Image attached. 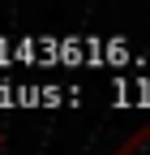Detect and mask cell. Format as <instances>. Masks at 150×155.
Listing matches in <instances>:
<instances>
[{
	"label": "cell",
	"mask_w": 150,
	"mask_h": 155,
	"mask_svg": "<svg viewBox=\"0 0 150 155\" xmlns=\"http://www.w3.org/2000/svg\"><path fill=\"white\" fill-rule=\"evenodd\" d=\"M116 155H150V125L133 129V134H129V138L116 147Z\"/></svg>",
	"instance_id": "obj_1"
},
{
	"label": "cell",
	"mask_w": 150,
	"mask_h": 155,
	"mask_svg": "<svg viewBox=\"0 0 150 155\" xmlns=\"http://www.w3.org/2000/svg\"><path fill=\"white\" fill-rule=\"evenodd\" d=\"M0 147H5V129H0Z\"/></svg>",
	"instance_id": "obj_2"
}]
</instances>
